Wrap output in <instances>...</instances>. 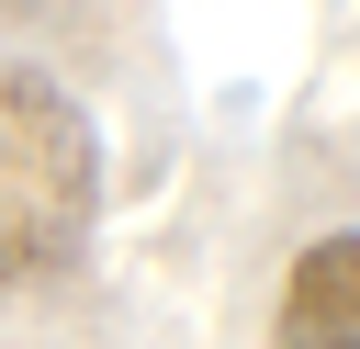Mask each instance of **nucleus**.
<instances>
[{"label":"nucleus","mask_w":360,"mask_h":349,"mask_svg":"<svg viewBox=\"0 0 360 349\" xmlns=\"http://www.w3.org/2000/svg\"><path fill=\"white\" fill-rule=\"evenodd\" d=\"M90 214H101L90 113L45 68H0V293L56 281L90 248Z\"/></svg>","instance_id":"f257e3e1"},{"label":"nucleus","mask_w":360,"mask_h":349,"mask_svg":"<svg viewBox=\"0 0 360 349\" xmlns=\"http://www.w3.org/2000/svg\"><path fill=\"white\" fill-rule=\"evenodd\" d=\"M281 349H360V236H315L281 281Z\"/></svg>","instance_id":"f03ea898"}]
</instances>
